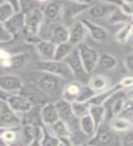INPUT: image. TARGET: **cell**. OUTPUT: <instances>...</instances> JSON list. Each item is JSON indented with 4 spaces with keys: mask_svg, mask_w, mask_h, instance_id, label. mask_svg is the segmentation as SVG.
Segmentation results:
<instances>
[{
    "mask_svg": "<svg viewBox=\"0 0 133 146\" xmlns=\"http://www.w3.org/2000/svg\"><path fill=\"white\" fill-rule=\"evenodd\" d=\"M38 70L42 73H48L54 76H57L63 80L72 79L73 74L65 61L58 60H42L38 63Z\"/></svg>",
    "mask_w": 133,
    "mask_h": 146,
    "instance_id": "1",
    "label": "cell"
},
{
    "mask_svg": "<svg viewBox=\"0 0 133 146\" xmlns=\"http://www.w3.org/2000/svg\"><path fill=\"white\" fill-rule=\"evenodd\" d=\"M79 51L84 70L87 74L92 73L97 68L99 58V53L96 48L90 47L86 43H81L76 47Z\"/></svg>",
    "mask_w": 133,
    "mask_h": 146,
    "instance_id": "2",
    "label": "cell"
},
{
    "mask_svg": "<svg viewBox=\"0 0 133 146\" xmlns=\"http://www.w3.org/2000/svg\"><path fill=\"white\" fill-rule=\"evenodd\" d=\"M44 22L45 18L41 8L35 9L25 16V27L23 31L28 38H36L38 36Z\"/></svg>",
    "mask_w": 133,
    "mask_h": 146,
    "instance_id": "3",
    "label": "cell"
},
{
    "mask_svg": "<svg viewBox=\"0 0 133 146\" xmlns=\"http://www.w3.org/2000/svg\"><path fill=\"white\" fill-rule=\"evenodd\" d=\"M21 117L8 107L6 102L0 106V128L4 130L21 127Z\"/></svg>",
    "mask_w": 133,
    "mask_h": 146,
    "instance_id": "4",
    "label": "cell"
},
{
    "mask_svg": "<svg viewBox=\"0 0 133 146\" xmlns=\"http://www.w3.org/2000/svg\"><path fill=\"white\" fill-rule=\"evenodd\" d=\"M6 103L13 111H15L19 116L30 111L32 107L34 106L33 103H32V100L28 97L20 93L10 95Z\"/></svg>",
    "mask_w": 133,
    "mask_h": 146,
    "instance_id": "5",
    "label": "cell"
},
{
    "mask_svg": "<svg viewBox=\"0 0 133 146\" xmlns=\"http://www.w3.org/2000/svg\"><path fill=\"white\" fill-rule=\"evenodd\" d=\"M125 100L126 93L124 92V90H118L116 93H114L103 105L106 110V116L111 117V119L117 117L120 114Z\"/></svg>",
    "mask_w": 133,
    "mask_h": 146,
    "instance_id": "6",
    "label": "cell"
},
{
    "mask_svg": "<svg viewBox=\"0 0 133 146\" xmlns=\"http://www.w3.org/2000/svg\"><path fill=\"white\" fill-rule=\"evenodd\" d=\"M23 80L14 74L0 75V88L9 95L19 94L23 89Z\"/></svg>",
    "mask_w": 133,
    "mask_h": 146,
    "instance_id": "7",
    "label": "cell"
},
{
    "mask_svg": "<svg viewBox=\"0 0 133 146\" xmlns=\"http://www.w3.org/2000/svg\"><path fill=\"white\" fill-rule=\"evenodd\" d=\"M62 8L63 2L45 1L41 7V10L43 12L45 20L53 24L56 22H60L62 18Z\"/></svg>",
    "mask_w": 133,
    "mask_h": 146,
    "instance_id": "8",
    "label": "cell"
},
{
    "mask_svg": "<svg viewBox=\"0 0 133 146\" xmlns=\"http://www.w3.org/2000/svg\"><path fill=\"white\" fill-rule=\"evenodd\" d=\"M90 7L89 2L85 1H67L63 2L62 8V17L68 20L74 19L80 14L88 11Z\"/></svg>",
    "mask_w": 133,
    "mask_h": 146,
    "instance_id": "9",
    "label": "cell"
},
{
    "mask_svg": "<svg viewBox=\"0 0 133 146\" xmlns=\"http://www.w3.org/2000/svg\"><path fill=\"white\" fill-rule=\"evenodd\" d=\"M118 7V3L114 2H98L90 5L88 12L89 16L94 18H108Z\"/></svg>",
    "mask_w": 133,
    "mask_h": 146,
    "instance_id": "10",
    "label": "cell"
},
{
    "mask_svg": "<svg viewBox=\"0 0 133 146\" xmlns=\"http://www.w3.org/2000/svg\"><path fill=\"white\" fill-rule=\"evenodd\" d=\"M60 78L43 73L38 79V88L46 94L56 93L60 87Z\"/></svg>",
    "mask_w": 133,
    "mask_h": 146,
    "instance_id": "11",
    "label": "cell"
},
{
    "mask_svg": "<svg viewBox=\"0 0 133 146\" xmlns=\"http://www.w3.org/2000/svg\"><path fill=\"white\" fill-rule=\"evenodd\" d=\"M68 68L73 74V77L77 78V79H84V78L88 75L84 70L83 65H82V61L80 59L79 51H77V48L71 52V54L68 56L65 60Z\"/></svg>",
    "mask_w": 133,
    "mask_h": 146,
    "instance_id": "12",
    "label": "cell"
},
{
    "mask_svg": "<svg viewBox=\"0 0 133 146\" xmlns=\"http://www.w3.org/2000/svg\"><path fill=\"white\" fill-rule=\"evenodd\" d=\"M49 31L50 34L48 40L54 44L58 45L68 41V27L61 21L50 25Z\"/></svg>",
    "mask_w": 133,
    "mask_h": 146,
    "instance_id": "13",
    "label": "cell"
},
{
    "mask_svg": "<svg viewBox=\"0 0 133 146\" xmlns=\"http://www.w3.org/2000/svg\"><path fill=\"white\" fill-rule=\"evenodd\" d=\"M82 24L84 25L85 29L87 30V33L89 34V36L92 38L94 40L98 41V42H103L106 41L109 38V32L105 27L99 26L96 23L90 21L89 19H84L80 20Z\"/></svg>",
    "mask_w": 133,
    "mask_h": 146,
    "instance_id": "14",
    "label": "cell"
},
{
    "mask_svg": "<svg viewBox=\"0 0 133 146\" xmlns=\"http://www.w3.org/2000/svg\"><path fill=\"white\" fill-rule=\"evenodd\" d=\"M87 34L88 33L82 22L76 21L68 27V42L74 47H77L79 44L83 43Z\"/></svg>",
    "mask_w": 133,
    "mask_h": 146,
    "instance_id": "15",
    "label": "cell"
},
{
    "mask_svg": "<svg viewBox=\"0 0 133 146\" xmlns=\"http://www.w3.org/2000/svg\"><path fill=\"white\" fill-rule=\"evenodd\" d=\"M112 139L111 131L102 124L98 128L95 134L89 139L88 144L91 146H108L111 143Z\"/></svg>",
    "mask_w": 133,
    "mask_h": 146,
    "instance_id": "16",
    "label": "cell"
},
{
    "mask_svg": "<svg viewBox=\"0 0 133 146\" xmlns=\"http://www.w3.org/2000/svg\"><path fill=\"white\" fill-rule=\"evenodd\" d=\"M4 26L12 36H16L17 34L24 30L25 15L21 12L15 13L7 22L4 23Z\"/></svg>",
    "mask_w": 133,
    "mask_h": 146,
    "instance_id": "17",
    "label": "cell"
},
{
    "mask_svg": "<svg viewBox=\"0 0 133 146\" xmlns=\"http://www.w3.org/2000/svg\"><path fill=\"white\" fill-rule=\"evenodd\" d=\"M56 47V44L45 38H38V40L35 43V48L36 51L43 58V60H51V59L54 58Z\"/></svg>",
    "mask_w": 133,
    "mask_h": 146,
    "instance_id": "18",
    "label": "cell"
},
{
    "mask_svg": "<svg viewBox=\"0 0 133 146\" xmlns=\"http://www.w3.org/2000/svg\"><path fill=\"white\" fill-rule=\"evenodd\" d=\"M54 104L58 111L59 120L65 121L67 124L69 126L71 121H73V119H76L74 115H73L71 103L63 99H60V100H58L57 102H55Z\"/></svg>",
    "mask_w": 133,
    "mask_h": 146,
    "instance_id": "19",
    "label": "cell"
},
{
    "mask_svg": "<svg viewBox=\"0 0 133 146\" xmlns=\"http://www.w3.org/2000/svg\"><path fill=\"white\" fill-rule=\"evenodd\" d=\"M40 120L44 126H50L59 120L54 103H46L40 108Z\"/></svg>",
    "mask_w": 133,
    "mask_h": 146,
    "instance_id": "20",
    "label": "cell"
},
{
    "mask_svg": "<svg viewBox=\"0 0 133 146\" xmlns=\"http://www.w3.org/2000/svg\"><path fill=\"white\" fill-rule=\"evenodd\" d=\"M88 85L91 90L98 93L109 89L111 87V81L102 74H93L89 79Z\"/></svg>",
    "mask_w": 133,
    "mask_h": 146,
    "instance_id": "21",
    "label": "cell"
},
{
    "mask_svg": "<svg viewBox=\"0 0 133 146\" xmlns=\"http://www.w3.org/2000/svg\"><path fill=\"white\" fill-rule=\"evenodd\" d=\"M123 90L121 88V86L120 85V83L117 85H114L112 87H109V89L105 90L103 91H100V92H98L94 97L89 100L90 105H99V106H103L105 104V102L111 97V96L116 93L117 91Z\"/></svg>",
    "mask_w": 133,
    "mask_h": 146,
    "instance_id": "22",
    "label": "cell"
},
{
    "mask_svg": "<svg viewBox=\"0 0 133 146\" xmlns=\"http://www.w3.org/2000/svg\"><path fill=\"white\" fill-rule=\"evenodd\" d=\"M81 83L79 81H70L64 87L62 90V99L68 102H75L79 96Z\"/></svg>",
    "mask_w": 133,
    "mask_h": 146,
    "instance_id": "23",
    "label": "cell"
},
{
    "mask_svg": "<svg viewBox=\"0 0 133 146\" xmlns=\"http://www.w3.org/2000/svg\"><path fill=\"white\" fill-rule=\"evenodd\" d=\"M47 129L51 132L53 135L58 137V139L67 138L71 134V130L65 121L61 120H58L55 123L50 126H45Z\"/></svg>",
    "mask_w": 133,
    "mask_h": 146,
    "instance_id": "24",
    "label": "cell"
},
{
    "mask_svg": "<svg viewBox=\"0 0 133 146\" xmlns=\"http://www.w3.org/2000/svg\"><path fill=\"white\" fill-rule=\"evenodd\" d=\"M38 137L40 140L41 146H58L60 140L53 135L46 127L38 126Z\"/></svg>",
    "mask_w": 133,
    "mask_h": 146,
    "instance_id": "25",
    "label": "cell"
},
{
    "mask_svg": "<svg viewBox=\"0 0 133 146\" xmlns=\"http://www.w3.org/2000/svg\"><path fill=\"white\" fill-rule=\"evenodd\" d=\"M107 20L109 24H112V25L122 24V26H123V25L130 24V23H132L133 17L130 16H128L127 14L122 12L120 9V7H118V8H116L115 10L109 15V17L107 18Z\"/></svg>",
    "mask_w": 133,
    "mask_h": 146,
    "instance_id": "26",
    "label": "cell"
},
{
    "mask_svg": "<svg viewBox=\"0 0 133 146\" xmlns=\"http://www.w3.org/2000/svg\"><path fill=\"white\" fill-rule=\"evenodd\" d=\"M41 108V107H40ZM40 108L33 106L30 111L22 114L21 117V123L24 124H31L35 126H40L38 121L40 120Z\"/></svg>",
    "mask_w": 133,
    "mask_h": 146,
    "instance_id": "27",
    "label": "cell"
},
{
    "mask_svg": "<svg viewBox=\"0 0 133 146\" xmlns=\"http://www.w3.org/2000/svg\"><path fill=\"white\" fill-rule=\"evenodd\" d=\"M75 48L76 47H74L68 41L57 45L53 59L58 61H64L71 54V52L75 49Z\"/></svg>",
    "mask_w": 133,
    "mask_h": 146,
    "instance_id": "28",
    "label": "cell"
},
{
    "mask_svg": "<svg viewBox=\"0 0 133 146\" xmlns=\"http://www.w3.org/2000/svg\"><path fill=\"white\" fill-rule=\"evenodd\" d=\"M79 130L83 132L84 134H86L87 136H88L89 139L95 134L96 131H97V128H96L95 123H94L92 119H91V117L89 116V114L79 119Z\"/></svg>",
    "mask_w": 133,
    "mask_h": 146,
    "instance_id": "29",
    "label": "cell"
},
{
    "mask_svg": "<svg viewBox=\"0 0 133 146\" xmlns=\"http://www.w3.org/2000/svg\"><path fill=\"white\" fill-rule=\"evenodd\" d=\"M21 139L24 141L26 146L30 144L36 137H38V126L31 125V124H24L21 125Z\"/></svg>",
    "mask_w": 133,
    "mask_h": 146,
    "instance_id": "30",
    "label": "cell"
},
{
    "mask_svg": "<svg viewBox=\"0 0 133 146\" xmlns=\"http://www.w3.org/2000/svg\"><path fill=\"white\" fill-rule=\"evenodd\" d=\"M89 116L93 120L96 128H98L103 124V121L106 119V110L104 106H99V105H91L90 111H89Z\"/></svg>",
    "mask_w": 133,
    "mask_h": 146,
    "instance_id": "31",
    "label": "cell"
},
{
    "mask_svg": "<svg viewBox=\"0 0 133 146\" xmlns=\"http://www.w3.org/2000/svg\"><path fill=\"white\" fill-rule=\"evenodd\" d=\"M109 126H111L112 131H115L118 132H126L128 131H130L132 129L133 124L130 121H128L120 117H113L111 119V122H109Z\"/></svg>",
    "mask_w": 133,
    "mask_h": 146,
    "instance_id": "32",
    "label": "cell"
},
{
    "mask_svg": "<svg viewBox=\"0 0 133 146\" xmlns=\"http://www.w3.org/2000/svg\"><path fill=\"white\" fill-rule=\"evenodd\" d=\"M118 65V59L115 56L109 53H103L99 55L98 66H99L102 70H114Z\"/></svg>",
    "mask_w": 133,
    "mask_h": 146,
    "instance_id": "33",
    "label": "cell"
},
{
    "mask_svg": "<svg viewBox=\"0 0 133 146\" xmlns=\"http://www.w3.org/2000/svg\"><path fill=\"white\" fill-rule=\"evenodd\" d=\"M90 106L91 105L89 102H72L71 108H72L73 115L77 120H79L82 117L89 115L90 111Z\"/></svg>",
    "mask_w": 133,
    "mask_h": 146,
    "instance_id": "34",
    "label": "cell"
},
{
    "mask_svg": "<svg viewBox=\"0 0 133 146\" xmlns=\"http://www.w3.org/2000/svg\"><path fill=\"white\" fill-rule=\"evenodd\" d=\"M14 14H15V10H14L10 1L0 2V23L4 24Z\"/></svg>",
    "mask_w": 133,
    "mask_h": 146,
    "instance_id": "35",
    "label": "cell"
},
{
    "mask_svg": "<svg viewBox=\"0 0 133 146\" xmlns=\"http://www.w3.org/2000/svg\"><path fill=\"white\" fill-rule=\"evenodd\" d=\"M124 120L130 121L133 124V100L130 99H126L124 105L121 109L120 114L118 115Z\"/></svg>",
    "mask_w": 133,
    "mask_h": 146,
    "instance_id": "36",
    "label": "cell"
},
{
    "mask_svg": "<svg viewBox=\"0 0 133 146\" xmlns=\"http://www.w3.org/2000/svg\"><path fill=\"white\" fill-rule=\"evenodd\" d=\"M131 24H126V25H123L120 29H118L116 34H115V39L118 43H120V44H124L126 43L129 38L131 36L130 34V30H131Z\"/></svg>",
    "mask_w": 133,
    "mask_h": 146,
    "instance_id": "37",
    "label": "cell"
},
{
    "mask_svg": "<svg viewBox=\"0 0 133 146\" xmlns=\"http://www.w3.org/2000/svg\"><path fill=\"white\" fill-rule=\"evenodd\" d=\"M69 139L71 141V143L75 146H84L86 144H88L89 141V137L86 134H84L83 132L79 130V128L77 131H71Z\"/></svg>",
    "mask_w": 133,
    "mask_h": 146,
    "instance_id": "38",
    "label": "cell"
},
{
    "mask_svg": "<svg viewBox=\"0 0 133 146\" xmlns=\"http://www.w3.org/2000/svg\"><path fill=\"white\" fill-rule=\"evenodd\" d=\"M97 94L94 90H91L88 84L83 85L82 84L80 87V90L76 102H89V100L92 99L94 96Z\"/></svg>",
    "mask_w": 133,
    "mask_h": 146,
    "instance_id": "39",
    "label": "cell"
},
{
    "mask_svg": "<svg viewBox=\"0 0 133 146\" xmlns=\"http://www.w3.org/2000/svg\"><path fill=\"white\" fill-rule=\"evenodd\" d=\"M19 5H20V12L26 16L27 14H29L30 12L34 11L35 9L41 8L43 2L27 1V0H25V1H19Z\"/></svg>",
    "mask_w": 133,
    "mask_h": 146,
    "instance_id": "40",
    "label": "cell"
},
{
    "mask_svg": "<svg viewBox=\"0 0 133 146\" xmlns=\"http://www.w3.org/2000/svg\"><path fill=\"white\" fill-rule=\"evenodd\" d=\"M20 137L19 133H18L17 129H7L5 130L4 133L1 138L6 141L7 143H10L12 141H15Z\"/></svg>",
    "mask_w": 133,
    "mask_h": 146,
    "instance_id": "41",
    "label": "cell"
},
{
    "mask_svg": "<svg viewBox=\"0 0 133 146\" xmlns=\"http://www.w3.org/2000/svg\"><path fill=\"white\" fill-rule=\"evenodd\" d=\"M118 6L122 12H124L128 16H130L133 17V2L123 1L118 3Z\"/></svg>",
    "mask_w": 133,
    "mask_h": 146,
    "instance_id": "42",
    "label": "cell"
},
{
    "mask_svg": "<svg viewBox=\"0 0 133 146\" xmlns=\"http://www.w3.org/2000/svg\"><path fill=\"white\" fill-rule=\"evenodd\" d=\"M12 36L6 29L3 23H0V43H7L13 39Z\"/></svg>",
    "mask_w": 133,
    "mask_h": 146,
    "instance_id": "43",
    "label": "cell"
},
{
    "mask_svg": "<svg viewBox=\"0 0 133 146\" xmlns=\"http://www.w3.org/2000/svg\"><path fill=\"white\" fill-rule=\"evenodd\" d=\"M122 146H133V131H128L123 132L122 136Z\"/></svg>",
    "mask_w": 133,
    "mask_h": 146,
    "instance_id": "44",
    "label": "cell"
},
{
    "mask_svg": "<svg viewBox=\"0 0 133 146\" xmlns=\"http://www.w3.org/2000/svg\"><path fill=\"white\" fill-rule=\"evenodd\" d=\"M123 61H124V66L126 68V70L130 74H133V52L127 54L124 57Z\"/></svg>",
    "mask_w": 133,
    "mask_h": 146,
    "instance_id": "45",
    "label": "cell"
},
{
    "mask_svg": "<svg viewBox=\"0 0 133 146\" xmlns=\"http://www.w3.org/2000/svg\"><path fill=\"white\" fill-rule=\"evenodd\" d=\"M120 85L123 90L133 88V76H128L123 78L120 82Z\"/></svg>",
    "mask_w": 133,
    "mask_h": 146,
    "instance_id": "46",
    "label": "cell"
},
{
    "mask_svg": "<svg viewBox=\"0 0 133 146\" xmlns=\"http://www.w3.org/2000/svg\"><path fill=\"white\" fill-rule=\"evenodd\" d=\"M9 94H7L6 91H4L1 88H0V102H7V100L9 97Z\"/></svg>",
    "mask_w": 133,
    "mask_h": 146,
    "instance_id": "47",
    "label": "cell"
},
{
    "mask_svg": "<svg viewBox=\"0 0 133 146\" xmlns=\"http://www.w3.org/2000/svg\"><path fill=\"white\" fill-rule=\"evenodd\" d=\"M7 146H26L24 141H22L21 137H19L17 140H16L15 141H12L10 143H7Z\"/></svg>",
    "mask_w": 133,
    "mask_h": 146,
    "instance_id": "48",
    "label": "cell"
},
{
    "mask_svg": "<svg viewBox=\"0 0 133 146\" xmlns=\"http://www.w3.org/2000/svg\"><path fill=\"white\" fill-rule=\"evenodd\" d=\"M9 58V55L3 49H0V63Z\"/></svg>",
    "mask_w": 133,
    "mask_h": 146,
    "instance_id": "49",
    "label": "cell"
},
{
    "mask_svg": "<svg viewBox=\"0 0 133 146\" xmlns=\"http://www.w3.org/2000/svg\"><path fill=\"white\" fill-rule=\"evenodd\" d=\"M27 146H41V143H40V140L38 137H36V138L32 141L30 144H28Z\"/></svg>",
    "mask_w": 133,
    "mask_h": 146,
    "instance_id": "50",
    "label": "cell"
},
{
    "mask_svg": "<svg viewBox=\"0 0 133 146\" xmlns=\"http://www.w3.org/2000/svg\"><path fill=\"white\" fill-rule=\"evenodd\" d=\"M126 97L127 99H130L133 100V88H130L128 90V91L126 92Z\"/></svg>",
    "mask_w": 133,
    "mask_h": 146,
    "instance_id": "51",
    "label": "cell"
},
{
    "mask_svg": "<svg viewBox=\"0 0 133 146\" xmlns=\"http://www.w3.org/2000/svg\"><path fill=\"white\" fill-rule=\"evenodd\" d=\"M0 146H7V143L2 138H0Z\"/></svg>",
    "mask_w": 133,
    "mask_h": 146,
    "instance_id": "52",
    "label": "cell"
},
{
    "mask_svg": "<svg viewBox=\"0 0 133 146\" xmlns=\"http://www.w3.org/2000/svg\"><path fill=\"white\" fill-rule=\"evenodd\" d=\"M4 131H5V130H4V129H1V128H0V138L2 137V135H3V133H4Z\"/></svg>",
    "mask_w": 133,
    "mask_h": 146,
    "instance_id": "53",
    "label": "cell"
},
{
    "mask_svg": "<svg viewBox=\"0 0 133 146\" xmlns=\"http://www.w3.org/2000/svg\"><path fill=\"white\" fill-rule=\"evenodd\" d=\"M130 34H131V36H133V23L131 24V30H130Z\"/></svg>",
    "mask_w": 133,
    "mask_h": 146,
    "instance_id": "54",
    "label": "cell"
},
{
    "mask_svg": "<svg viewBox=\"0 0 133 146\" xmlns=\"http://www.w3.org/2000/svg\"><path fill=\"white\" fill-rule=\"evenodd\" d=\"M58 146H65V145H64V144L61 143V141H60V143H59V145H58Z\"/></svg>",
    "mask_w": 133,
    "mask_h": 146,
    "instance_id": "55",
    "label": "cell"
},
{
    "mask_svg": "<svg viewBox=\"0 0 133 146\" xmlns=\"http://www.w3.org/2000/svg\"><path fill=\"white\" fill-rule=\"evenodd\" d=\"M84 146H91V145H89V144H86V145H84Z\"/></svg>",
    "mask_w": 133,
    "mask_h": 146,
    "instance_id": "56",
    "label": "cell"
},
{
    "mask_svg": "<svg viewBox=\"0 0 133 146\" xmlns=\"http://www.w3.org/2000/svg\"><path fill=\"white\" fill-rule=\"evenodd\" d=\"M132 131H133V126H132Z\"/></svg>",
    "mask_w": 133,
    "mask_h": 146,
    "instance_id": "57",
    "label": "cell"
},
{
    "mask_svg": "<svg viewBox=\"0 0 133 146\" xmlns=\"http://www.w3.org/2000/svg\"><path fill=\"white\" fill-rule=\"evenodd\" d=\"M0 2H1V1H0Z\"/></svg>",
    "mask_w": 133,
    "mask_h": 146,
    "instance_id": "58",
    "label": "cell"
},
{
    "mask_svg": "<svg viewBox=\"0 0 133 146\" xmlns=\"http://www.w3.org/2000/svg\"><path fill=\"white\" fill-rule=\"evenodd\" d=\"M132 23H133V22H132Z\"/></svg>",
    "mask_w": 133,
    "mask_h": 146,
    "instance_id": "59",
    "label": "cell"
}]
</instances>
